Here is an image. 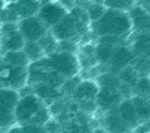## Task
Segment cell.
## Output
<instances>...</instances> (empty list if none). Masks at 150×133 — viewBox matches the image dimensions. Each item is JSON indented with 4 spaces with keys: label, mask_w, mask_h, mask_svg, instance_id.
Instances as JSON below:
<instances>
[{
    "label": "cell",
    "mask_w": 150,
    "mask_h": 133,
    "mask_svg": "<svg viewBox=\"0 0 150 133\" xmlns=\"http://www.w3.org/2000/svg\"><path fill=\"white\" fill-rule=\"evenodd\" d=\"M91 19L83 6H73L61 20L50 29L52 36L60 41H74L87 34L91 29Z\"/></svg>",
    "instance_id": "cell-1"
},
{
    "label": "cell",
    "mask_w": 150,
    "mask_h": 133,
    "mask_svg": "<svg viewBox=\"0 0 150 133\" xmlns=\"http://www.w3.org/2000/svg\"><path fill=\"white\" fill-rule=\"evenodd\" d=\"M91 27L98 37L111 36L127 41V38L132 34V25L127 12L119 10L106 8L98 20L91 24Z\"/></svg>",
    "instance_id": "cell-2"
},
{
    "label": "cell",
    "mask_w": 150,
    "mask_h": 133,
    "mask_svg": "<svg viewBox=\"0 0 150 133\" xmlns=\"http://www.w3.org/2000/svg\"><path fill=\"white\" fill-rule=\"evenodd\" d=\"M47 65L61 74L63 77L70 79L76 76L81 70V64L79 61V56L75 52L69 51H56L49 56L44 57Z\"/></svg>",
    "instance_id": "cell-3"
},
{
    "label": "cell",
    "mask_w": 150,
    "mask_h": 133,
    "mask_svg": "<svg viewBox=\"0 0 150 133\" xmlns=\"http://www.w3.org/2000/svg\"><path fill=\"white\" fill-rule=\"evenodd\" d=\"M21 95L18 90L11 88L0 89V132H6L14 125H18L14 117L16 106Z\"/></svg>",
    "instance_id": "cell-4"
},
{
    "label": "cell",
    "mask_w": 150,
    "mask_h": 133,
    "mask_svg": "<svg viewBox=\"0 0 150 133\" xmlns=\"http://www.w3.org/2000/svg\"><path fill=\"white\" fill-rule=\"evenodd\" d=\"M44 106H47L42 99H40L36 94H24L21 95L18 103L16 106L14 117L18 125H25L28 124L35 115L36 113L41 110Z\"/></svg>",
    "instance_id": "cell-5"
},
{
    "label": "cell",
    "mask_w": 150,
    "mask_h": 133,
    "mask_svg": "<svg viewBox=\"0 0 150 133\" xmlns=\"http://www.w3.org/2000/svg\"><path fill=\"white\" fill-rule=\"evenodd\" d=\"M0 79H1L5 88L21 90L22 88L28 86V67H16L1 62L0 64Z\"/></svg>",
    "instance_id": "cell-6"
},
{
    "label": "cell",
    "mask_w": 150,
    "mask_h": 133,
    "mask_svg": "<svg viewBox=\"0 0 150 133\" xmlns=\"http://www.w3.org/2000/svg\"><path fill=\"white\" fill-rule=\"evenodd\" d=\"M0 44L4 52L23 50L25 39L18 30L17 23H3L0 29Z\"/></svg>",
    "instance_id": "cell-7"
},
{
    "label": "cell",
    "mask_w": 150,
    "mask_h": 133,
    "mask_svg": "<svg viewBox=\"0 0 150 133\" xmlns=\"http://www.w3.org/2000/svg\"><path fill=\"white\" fill-rule=\"evenodd\" d=\"M17 24L25 42H38L50 30L37 15L23 18Z\"/></svg>",
    "instance_id": "cell-8"
},
{
    "label": "cell",
    "mask_w": 150,
    "mask_h": 133,
    "mask_svg": "<svg viewBox=\"0 0 150 133\" xmlns=\"http://www.w3.org/2000/svg\"><path fill=\"white\" fill-rule=\"evenodd\" d=\"M67 13H68V10L63 4L50 1L48 4L42 5L36 15L38 17L49 29H51L52 26L57 24Z\"/></svg>",
    "instance_id": "cell-9"
},
{
    "label": "cell",
    "mask_w": 150,
    "mask_h": 133,
    "mask_svg": "<svg viewBox=\"0 0 150 133\" xmlns=\"http://www.w3.org/2000/svg\"><path fill=\"white\" fill-rule=\"evenodd\" d=\"M132 32H150V11L141 4H135L127 11Z\"/></svg>",
    "instance_id": "cell-10"
},
{
    "label": "cell",
    "mask_w": 150,
    "mask_h": 133,
    "mask_svg": "<svg viewBox=\"0 0 150 133\" xmlns=\"http://www.w3.org/2000/svg\"><path fill=\"white\" fill-rule=\"evenodd\" d=\"M135 55L132 52V50L130 49V46H126L125 44L123 45H118L115 50V53L112 56V58L108 63L111 72L117 74L118 71H120L123 68L131 65L132 61L135 60Z\"/></svg>",
    "instance_id": "cell-11"
},
{
    "label": "cell",
    "mask_w": 150,
    "mask_h": 133,
    "mask_svg": "<svg viewBox=\"0 0 150 133\" xmlns=\"http://www.w3.org/2000/svg\"><path fill=\"white\" fill-rule=\"evenodd\" d=\"M100 90L99 84L94 80H83L76 86L74 93L71 94L74 100L76 102L85 101V100H93L96 101L97 95Z\"/></svg>",
    "instance_id": "cell-12"
},
{
    "label": "cell",
    "mask_w": 150,
    "mask_h": 133,
    "mask_svg": "<svg viewBox=\"0 0 150 133\" xmlns=\"http://www.w3.org/2000/svg\"><path fill=\"white\" fill-rule=\"evenodd\" d=\"M122 101H123V94L120 90L103 89V88H100L96 99L97 106L105 110L117 108Z\"/></svg>",
    "instance_id": "cell-13"
},
{
    "label": "cell",
    "mask_w": 150,
    "mask_h": 133,
    "mask_svg": "<svg viewBox=\"0 0 150 133\" xmlns=\"http://www.w3.org/2000/svg\"><path fill=\"white\" fill-rule=\"evenodd\" d=\"M118 112H119V115L122 117L124 124L126 125V127L129 129H134V128H137L138 126H141V121L137 117V113H136V109L131 102L130 99H126V100H123L118 107H117Z\"/></svg>",
    "instance_id": "cell-14"
},
{
    "label": "cell",
    "mask_w": 150,
    "mask_h": 133,
    "mask_svg": "<svg viewBox=\"0 0 150 133\" xmlns=\"http://www.w3.org/2000/svg\"><path fill=\"white\" fill-rule=\"evenodd\" d=\"M130 49L135 56L150 57V32H132Z\"/></svg>",
    "instance_id": "cell-15"
},
{
    "label": "cell",
    "mask_w": 150,
    "mask_h": 133,
    "mask_svg": "<svg viewBox=\"0 0 150 133\" xmlns=\"http://www.w3.org/2000/svg\"><path fill=\"white\" fill-rule=\"evenodd\" d=\"M104 126H105L104 128L107 129L110 133H124L129 131L122 117L119 115V112L117 108L110 109L106 112V115L104 119Z\"/></svg>",
    "instance_id": "cell-16"
},
{
    "label": "cell",
    "mask_w": 150,
    "mask_h": 133,
    "mask_svg": "<svg viewBox=\"0 0 150 133\" xmlns=\"http://www.w3.org/2000/svg\"><path fill=\"white\" fill-rule=\"evenodd\" d=\"M11 6L17 12L19 19H23L36 15L41 7V4L38 0H17L16 3L11 4Z\"/></svg>",
    "instance_id": "cell-17"
},
{
    "label": "cell",
    "mask_w": 150,
    "mask_h": 133,
    "mask_svg": "<svg viewBox=\"0 0 150 133\" xmlns=\"http://www.w3.org/2000/svg\"><path fill=\"white\" fill-rule=\"evenodd\" d=\"M33 90L32 93L36 94L40 99H42V101L48 106L50 103H54L59 98H61L62 91L61 89H56L52 87H49L44 83H36L33 84Z\"/></svg>",
    "instance_id": "cell-18"
},
{
    "label": "cell",
    "mask_w": 150,
    "mask_h": 133,
    "mask_svg": "<svg viewBox=\"0 0 150 133\" xmlns=\"http://www.w3.org/2000/svg\"><path fill=\"white\" fill-rule=\"evenodd\" d=\"M130 100L136 109L137 117H138L141 124L150 121V99L145 98V96H137V95H134Z\"/></svg>",
    "instance_id": "cell-19"
},
{
    "label": "cell",
    "mask_w": 150,
    "mask_h": 133,
    "mask_svg": "<svg viewBox=\"0 0 150 133\" xmlns=\"http://www.w3.org/2000/svg\"><path fill=\"white\" fill-rule=\"evenodd\" d=\"M1 62L5 64L16 65V67H29L30 64V61L23 50L4 52V55L1 56Z\"/></svg>",
    "instance_id": "cell-20"
},
{
    "label": "cell",
    "mask_w": 150,
    "mask_h": 133,
    "mask_svg": "<svg viewBox=\"0 0 150 133\" xmlns=\"http://www.w3.org/2000/svg\"><path fill=\"white\" fill-rule=\"evenodd\" d=\"M97 83L103 89H113V90H120L122 89V82L118 77V75L115 72H104L97 77Z\"/></svg>",
    "instance_id": "cell-21"
},
{
    "label": "cell",
    "mask_w": 150,
    "mask_h": 133,
    "mask_svg": "<svg viewBox=\"0 0 150 133\" xmlns=\"http://www.w3.org/2000/svg\"><path fill=\"white\" fill-rule=\"evenodd\" d=\"M117 46L118 45H112V44L98 42V44L94 46L96 48V58H97L98 63L108 64Z\"/></svg>",
    "instance_id": "cell-22"
},
{
    "label": "cell",
    "mask_w": 150,
    "mask_h": 133,
    "mask_svg": "<svg viewBox=\"0 0 150 133\" xmlns=\"http://www.w3.org/2000/svg\"><path fill=\"white\" fill-rule=\"evenodd\" d=\"M23 51L29 58L30 63L37 62L45 57V53L42 50L38 42H25V44L23 46Z\"/></svg>",
    "instance_id": "cell-23"
},
{
    "label": "cell",
    "mask_w": 150,
    "mask_h": 133,
    "mask_svg": "<svg viewBox=\"0 0 150 133\" xmlns=\"http://www.w3.org/2000/svg\"><path fill=\"white\" fill-rule=\"evenodd\" d=\"M66 80L67 79L63 77L61 74H59V72H56L55 70L48 68L47 71L44 72V75H43V77H42V80H41L40 83H44V84H47L49 87L60 89L63 86V83H64Z\"/></svg>",
    "instance_id": "cell-24"
},
{
    "label": "cell",
    "mask_w": 150,
    "mask_h": 133,
    "mask_svg": "<svg viewBox=\"0 0 150 133\" xmlns=\"http://www.w3.org/2000/svg\"><path fill=\"white\" fill-rule=\"evenodd\" d=\"M38 44L41 45L45 56H49V55H51L56 51H59V41L52 36L50 30L38 41Z\"/></svg>",
    "instance_id": "cell-25"
},
{
    "label": "cell",
    "mask_w": 150,
    "mask_h": 133,
    "mask_svg": "<svg viewBox=\"0 0 150 133\" xmlns=\"http://www.w3.org/2000/svg\"><path fill=\"white\" fill-rule=\"evenodd\" d=\"M131 91L137 96H150V76H139L136 83L131 87Z\"/></svg>",
    "instance_id": "cell-26"
},
{
    "label": "cell",
    "mask_w": 150,
    "mask_h": 133,
    "mask_svg": "<svg viewBox=\"0 0 150 133\" xmlns=\"http://www.w3.org/2000/svg\"><path fill=\"white\" fill-rule=\"evenodd\" d=\"M117 75H118V77H119L122 84L123 86H127L130 88L136 83L137 79L139 77L137 71L134 69L132 65H127V67L123 68L120 71L117 72Z\"/></svg>",
    "instance_id": "cell-27"
},
{
    "label": "cell",
    "mask_w": 150,
    "mask_h": 133,
    "mask_svg": "<svg viewBox=\"0 0 150 133\" xmlns=\"http://www.w3.org/2000/svg\"><path fill=\"white\" fill-rule=\"evenodd\" d=\"M131 65L137 71L138 76H150V57L136 56Z\"/></svg>",
    "instance_id": "cell-28"
},
{
    "label": "cell",
    "mask_w": 150,
    "mask_h": 133,
    "mask_svg": "<svg viewBox=\"0 0 150 133\" xmlns=\"http://www.w3.org/2000/svg\"><path fill=\"white\" fill-rule=\"evenodd\" d=\"M103 4L106 8L119 10V11L127 12L136 4V0H104Z\"/></svg>",
    "instance_id": "cell-29"
},
{
    "label": "cell",
    "mask_w": 150,
    "mask_h": 133,
    "mask_svg": "<svg viewBox=\"0 0 150 133\" xmlns=\"http://www.w3.org/2000/svg\"><path fill=\"white\" fill-rule=\"evenodd\" d=\"M85 10L87 11V14H88V17L91 19V22L93 23V22L98 20V19L104 14V12L106 11V7L101 3H93V1H91L87 5V7H85Z\"/></svg>",
    "instance_id": "cell-30"
},
{
    "label": "cell",
    "mask_w": 150,
    "mask_h": 133,
    "mask_svg": "<svg viewBox=\"0 0 150 133\" xmlns=\"http://www.w3.org/2000/svg\"><path fill=\"white\" fill-rule=\"evenodd\" d=\"M0 19H1L3 23H18L21 20L14 8L11 6V4L7 7L0 10Z\"/></svg>",
    "instance_id": "cell-31"
},
{
    "label": "cell",
    "mask_w": 150,
    "mask_h": 133,
    "mask_svg": "<svg viewBox=\"0 0 150 133\" xmlns=\"http://www.w3.org/2000/svg\"><path fill=\"white\" fill-rule=\"evenodd\" d=\"M76 49H78L76 42H74V41H60L59 42V50L60 51L75 52Z\"/></svg>",
    "instance_id": "cell-32"
},
{
    "label": "cell",
    "mask_w": 150,
    "mask_h": 133,
    "mask_svg": "<svg viewBox=\"0 0 150 133\" xmlns=\"http://www.w3.org/2000/svg\"><path fill=\"white\" fill-rule=\"evenodd\" d=\"M21 126L24 133H49L44 126H36V125H30V124H25Z\"/></svg>",
    "instance_id": "cell-33"
},
{
    "label": "cell",
    "mask_w": 150,
    "mask_h": 133,
    "mask_svg": "<svg viewBox=\"0 0 150 133\" xmlns=\"http://www.w3.org/2000/svg\"><path fill=\"white\" fill-rule=\"evenodd\" d=\"M5 133H24V131H23V128H22L21 125H14L11 128H8Z\"/></svg>",
    "instance_id": "cell-34"
},
{
    "label": "cell",
    "mask_w": 150,
    "mask_h": 133,
    "mask_svg": "<svg viewBox=\"0 0 150 133\" xmlns=\"http://www.w3.org/2000/svg\"><path fill=\"white\" fill-rule=\"evenodd\" d=\"M92 133H110L107 129H105L104 127H98V128H94L92 131Z\"/></svg>",
    "instance_id": "cell-35"
},
{
    "label": "cell",
    "mask_w": 150,
    "mask_h": 133,
    "mask_svg": "<svg viewBox=\"0 0 150 133\" xmlns=\"http://www.w3.org/2000/svg\"><path fill=\"white\" fill-rule=\"evenodd\" d=\"M139 4L141 5H143V6H145L146 8H150V0H139Z\"/></svg>",
    "instance_id": "cell-36"
},
{
    "label": "cell",
    "mask_w": 150,
    "mask_h": 133,
    "mask_svg": "<svg viewBox=\"0 0 150 133\" xmlns=\"http://www.w3.org/2000/svg\"><path fill=\"white\" fill-rule=\"evenodd\" d=\"M4 8V0H0V10Z\"/></svg>",
    "instance_id": "cell-37"
},
{
    "label": "cell",
    "mask_w": 150,
    "mask_h": 133,
    "mask_svg": "<svg viewBox=\"0 0 150 133\" xmlns=\"http://www.w3.org/2000/svg\"><path fill=\"white\" fill-rule=\"evenodd\" d=\"M124 133H138V132H135V131H132V129H129V131H126V132H124Z\"/></svg>",
    "instance_id": "cell-38"
},
{
    "label": "cell",
    "mask_w": 150,
    "mask_h": 133,
    "mask_svg": "<svg viewBox=\"0 0 150 133\" xmlns=\"http://www.w3.org/2000/svg\"><path fill=\"white\" fill-rule=\"evenodd\" d=\"M6 1H8L10 4H13V3H16V1H17V0H6Z\"/></svg>",
    "instance_id": "cell-39"
},
{
    "label": "cell",
    "mask_w": 150,
    "mask_h": 133,
    "mask_svg": "<svg viewBox=\"0 0 150 133\" xmlns=\"http://www.w3.org/2000/svg\"><path fill=\"white\" fill-rule=\"evenodd\" d=\"M1 25H3V22H1V19H0V29H1Z\"/></svg>",
    "instance_id": "cell-40"
},
{
    "label": "cell",
    "mask_w": 150,
    "mask_h": 133,
    "mask_svg": "<svg viewBox=\"0 0 150 133\" xmlns=\"http://www.w3.org/2000/svg\"><path fill=\"white\" fill-rule=\"evenodd\" d=\"M0 64H1V57H0Z\"/></svg>",
    "instance_id": "cell-41"
},
{
    "label": "cell",
    "mask_w": 150,
    "mask_h": 133,
    "mask_svg": "<svg viewBox=\"0 0 150 133\" xmlns=\"http://www.w3.org/2000/svg\"><path fill=\"white\" fill-rule=\"evenodd\" d=\"M0 50H1V44H0Z\"/></svg>",
    "instance_id": "cell-42"
},
{
    "label": "cell",
    "mask_w": 150,
    "mask_h": 133,
    "mask_svg": "<svg viewBox=\"0 0 150 133\" xmlns=\"http://www.w3.org/2000/svg\"><path fill=\"white\" fill-rule=\"evenodd\" d=\"M0 133H5V132H0Z\"/></svg>",
    "instance_id": "cell-43"
},
{
    "label": "cell",
    "mask_w": 150,
    "mask_h": 133,
    "mask_svg": "<svg viewBox=\"0 0 150 133\" xmlns=\"http://www.w3.org/2000/svg\"><path fill=\"white\" fill-rule=\"evenodd\" d=\"M149 11H150V8H149Z\"/></svg>",
    "instance_id": "cell-44"
}]
</instances>
